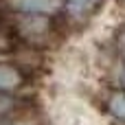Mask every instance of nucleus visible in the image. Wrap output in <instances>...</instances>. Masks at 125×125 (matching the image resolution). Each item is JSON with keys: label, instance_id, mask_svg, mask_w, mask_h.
Wrapping results in <instances>:
<instances>
[{"label": "nucleus", "instance_id": "obj_1", "mask_svg": "<svg viewBox=\"0 0 125 125\" xmlns=\"http://www.w3.org/2000/svg\"><path fill=\"white\" fill-rule=\"evenodd\" d=\"M9 4L24 13H51L59 7V0H9Z\"/></svg>", "mask_w": 125, "mask_h": 125}, {"label": "nucleus", "instance_id": "obj_2", "mask_svg": "<svg viewBox=\"0 0 125 125\" xmlns=\"http://www.w3.org/2000/svg\"><path fill=\"white\" fill-rule=\"evenodd\" d=\"M22 81L20 73L11 66H0V90H13Z\"/></svg>", "mask_w": 125, "mask_h": 125}, {"label": "nucleus", "instance_id": "obj_3", "mask_svg": "<svg viewBox=\"0 0 125 125\" xmlns=\"http://www.w3.org/2000/svg\"><path fill=\"white\" fill-rule=\"evenodd\" d=\"M110 110L112 114H116L119 119H125V94H116L110 101Z\"/></svg>", "mask_w": 125, "mask_h": 125}, {"label": "nucleus", "instance_id": "obj_4", "mask_svg": "<svg viewBox=\"0 0 125 125\" xmlns=\"http://www.w3.org/2000/svg\"><path fill=\"white\" fill-rule=\"evenodd\" d=\"M13 105H15V103H13V99H9V97L0 94V116H2V114H7Z\"/></svg>", "mask_w": 125, "mask_h": 125}, {"label": "nucleus", "instance_id": "obj_5", "mask_svg": "<svg viewBox=\"0 0 125 125\" xmlns=\"http://www.w3.org/2000/svg\"><path fill=\"white\" fill-rule=\"evenodd\" d=\"M0 125H20V123H0Z\"/></svg>", "mask_w": 125, "mask_h": 125}]
</instances>
